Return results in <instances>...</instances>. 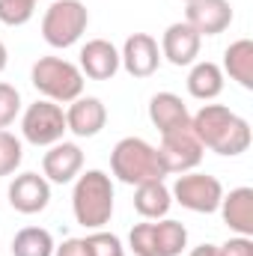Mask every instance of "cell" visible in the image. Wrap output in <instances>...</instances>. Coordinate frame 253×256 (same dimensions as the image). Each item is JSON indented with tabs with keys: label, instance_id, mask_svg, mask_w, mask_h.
Wrapping results in <instances>:
<instances>
[{
	"label": "cell",
	"instance_id": "obj_19",
	"mask_svg": "<svg viewBox=\"0 0 253 256\" xmlns=\"http://www.w3.org/2000/svg\"><path fill=\"white\" fill-rule=\"evenodd\" d=\"M170 206H173V194H170V188L164 182H143V185H137V191H134V208H137L140 218L161 220V218H167Z\"/></svg>",
	"mask_w": 253,
	"mask_h": 256
},
{
	"label": "cell",
	"instance_id": "obj_16",
	"mask_svg": "<svg viewBox=\"0 0 253 256\" xmlns=\"http://www.w3.org/2000/svg\"><path fill=\"white\" fill-rule=\"evenodd\" d=\"M218 212L236 236H248V238L253 236V188L242 185V188H232L230 194H224Z\"/></svg>",
	"mask_w": 253,
	"mask_h": 256
},
{
	"label": "cell",
	"instance_id": "obj_10",
	"mask_svg": "<svg viewBox=\"0 0 253 256\" xmlns=\"http://www.w3.org/2000/svg\"><path fill=\"white\" fill-rule=\"evenodd\" d=\"M9 206L21 214H39L51 202V182L39 173H21L9 182Z\"/></svg>",
	"mask_w": 253,
	"mask_h": 256
},
{
	"label": "cell",
	"instance_id": "obj_4",
	"mask_svg": "<svg viewBox=\"0 0 253 256\" xmlns=\"http://www.w3.org/2000/svg\"><path fill=\"white\" fill-rule=\"evenodd\" d=\"M30 84L36 92H42L48 102L68 104L84 96V74L74 63L63 57H39L30 68Z\"/></svg>",
	"mask_w": 253,
	"mask_h": 256
},
{
	"label": "cell",
	"instance_id": "obj_5",
	"mask_svg": "<svg viewBox=\"0 0 253 256\" xmlns=\"http://www.w3.org/2000/svg\"><path fill=\"white\" fill-rule=\"evenodd\" d=\"M90 24V9L80 0H51L42 15V39L51 48H72Z\"/></svg>",
	"mask_w": 253,
	"mask_h": 256
},
{
	"label": "cell",
	"instance_id": "obj_29",
	"mask_svg": "<svg viewBox=\"0 0 253 256\" xmlns=\"http://www.w3.org/2000/svg\"><path fill=\"white\" fill-rule=\"evenodd\" d=\"M188 256H218V244H200V248H194Z\"/></svg>",
	"mask_w": 253,
	"mask_h": 256
},
{
	"label": "cell",
	"instance_id": "obj_2",
	"mask_svg": "<svg viewBox=\"0 0 253 256\" xmlns=\"http://www.w3.org/2000/svg\"><path fill=\"white\" fill-rule=\"evenodd\" d=\"M72 212L84 230H102L114 218V179L104 170H86L74 179Z\"/></svg>",
	"mask_w": 253,
	"mask_h": 256
},
{
	"label": "cell",
	"instance_id": "obj_14",
	"mask_svg": "<svg viewBox=\"0 0 253 256\" xmlns=\"http://www.w3.org/2000/svg\"><path fill=\"white\" fill-rule=\"evenodd\" d=\"M185 24H190L200 36H218L232 24V6L230 0H190Z\"/></svg>",
	"mask_w": 253,
	"mask_h": 256
},
{
	"label": "cell",
	"instance_id": "obj_23",
	"mask_svg": "<svg viewBox=\"0 0 253 256\" xmlns=\"http://www.w3.org/2000/svg\"><path fill=\"white\" fill-rule=\"evenodd\" d=\"M21 161H24V146H21V140H18L12 131L0 128V179H3V176H12V173L21 167Z\"/></svg>",
	"mask_w": 253,
	"mask_h": 256
},
{
	"label": "cell",
	"instance_id": "obj_28",
	"mask_svg": "<svg viewBox=\"0 0 253 256\" xmlns=\"http://www.w3.org/2000/svg\"><path fill=\"white\" fill-rule=\"evenodd\" d=\"M54 256H92L86 238H66L63 244L54 248Z\"/></svg>",
	"mask_w": 253,
	"mask_h": 256
},
{
	"label": "cell",
	"instance_id": "obj_1",
	"mask_svg": "<svg viewBox=\"0 0 253 256\" xmlns=\"http://www.w3.org/2000/svg\"><path fill=\"white\" fill-rule=\"evenodd\" d=\"M190 131L202 149H212L224 158H236L250 149V122L226 104H202L196 114H190Z\"/></svg>",
	"mask_w": 253,
	"mask_h": 256
},
{
	"label": "cell",
	"instance_id": "obj_9",
	"mask_svg": "<svg viewBox=\"0 0 253 256\" xmlns=\"http://www.w3.org/2000/svg\"><path fill=\"white\" fill-rule=\"evenodd\" d=\"M120 66L131 78H152L161 66V48L158 39L149 33H131L120 51Z\"/></svg>",
	"mask_w": 253,
	"mask_h": 256
},
{
	"label": "cell",
	"instance_id": "obj_25",
	"mask_svg": "<svg viewBox=\"0 0 253 256\" xmlns=\"http://www.w3.org/2000/svg\"><path fill=\"white\" fill-rule=\"evenodd\" d=\"M21 114V92L12 84L0 80V128H9Z\"/></svg>",
	"mask_w": 253,
	"mask_h": 256
},
{
	"label": "cell",
	"instance_id": "obj_12",
	"mask_svg": "<svg viewBox=\"0 0 253 256\" xmlns=\"http://www.w3.org/2000/svg\"><path fill=\"white\" fill-rule=\"evenodd\" d=\"M200 45H202V36L185 24V21H176L164 30L161 36V60H167L170 66L182 68V66H194L200 57Z\"/></svg>",
	"mask_w": 253,
	"mask_h": 256
},
{
	"label": "cell",
	"instance_id": "obj_30",
	"mask_svg": "<svg viewBox=\"0 0 253 256\" xmlns=\"http://www.w3.org/2000/svg\"><path fill=\"white\" fill-rule=\"evenodd\" d=\"M6 63H9V51H6V45L0 42V72L6 68Z\"/></svg>",
	"mask_w": 253,
	"mask_h": 256
},
{
	"label": "cell",
	"instance_id": "obj_13",
	"mask_svg": "<svg viewBox=\"0 0 253 256\" xmlns=\"http://www.w3.org/2000/svg\"><path fill=\"white\" fill-rule=\"evenodd\" d=\"M108 126V108L102 98L96 96H80L74 102H68V110H66V128L74 134V137H96L102 134Z\"/></svg>",
	"mask_w": 253,
	"mask_h": 256
},
{
	"label": "cell",
	"instance_id": "obj_26",
	"mask_svg": "<svg viewBox=\"0 0 253 256\" xmlns=\"http://www.w3.org/2000/svg\"><path fill=\"white\" fill-rule=\"evenodd\" d=\"M86 244H90L92 256H126L120 236L104 232V230H92V236H86Z\"/></svg>",
	"mask_w": 253,
	"mask_h": 256
},
{
	"label": "cell",
	"instance_id": "obj_31",
	"mask_svg": "<svg viewBox=\"0 0 253 256\" xmlns=\"http://www.w3.org/2000/svg\"><path fill=\"white\" fill-rule=\"evenodd\" d=\"M182 3H190V0H182Z\"/></svg>",
	"mask_w": 253,
	"mask_h": 256
},
{
	"label": "cell",
	"instance_id": "obj_21",
	"mask_svg": "<svg viewBox=\"0 0 253 256\" xmlns=\"http://www.w3.org/2000/svg\"><path fill=\"white\" fill-rule=\"evenodd\" d=\"M152 242L155 256H179L188 248V230L173 218H161L158 224H152Z\"/></svg>",
	"mask_w": 253,
	"mask_h": 256
},
{
	"label": "cell",
	"instance_id": "obj_8",
	"mask_svg": "<svg viewBox=\"0 0 253 256\" xmlns=\"http://www.w3.org/2000/svg\"><path fill=\"white\" fill-rule=\"evenodd\" d=\"M202 152H206V149H202V143L196 140V134L190 131V126L161 134L158 155H161V161H164L167 176H170V173H190L194 167H200Z\"/></svg>",
	"mask_w": 253,
	"mask_h": 256
},
{
	"label": "cell",
	"instance_id": "obj_18",
	"mask_svg": "<svg viewBox=\"0 0 253 256\" xmlns=\"http://www.w3.org/2000/svg\"><path fill=\"white\" fill-rule=\"evenodd\" d=\"M224 80H226V74L218 63L196 60L188 72V92L200 102H212V98H218L224 92Z\"/></svg>",
	"mask_w": 253,
	"mask_h": 256
},
{
	"label": "cell",
	"instance_id": "obj_24",
	"mask_svg": "<svg viewBox=\"0 0 253 256\" xmlns=\"http://www.w3.org/2000/svg\"><path fill=\"white\" fill-rule=\"evenodd\" d=\"M36 0H0V24L6 27H21L33 18Z\"/></svg>",
	"mask_w": 253,
	"mask_h": 256
},
{
	"label": "cell",
	"instance_id": "obj_17",
	"mask_svg": "<svg viewBox=\"0 0 253 256\" xmlns=\"http://www.w3.org/2000/svg\"><path fill=\"white\" fill-rule=\"evenodd\" d=\"M149 120H152V126L158 128V134H167V131L190 126L188 104L176 92H155L149 98Z\"/></svg>",
	"mask_w": 253,
	"mask_h": 256
},
{
	"label": "cell",
	"instance_id": "obj_20",
	"mask_svg": "<svg viewBox=\"0 0 253 256\" xmlns=\"http://www.w3.org/2000/svg\"><path fill=\"white\" fill-rule=\"evenodd\" d=\"M224 74H230L238 86L253 90V42L236 39L224 51Z\"/></svg>",
	"mask_w": 253,
	"mask_h": 256
},
{
	"label": "cell",
	"instance_id": "obj_3",
	"mask_svg": "<svg viewBox=\"0 0 253 256\" xmlns=\"http://www.w3.org/2000/svg\"><path fill=\"white\" fill-rule=\"evenodd\" d=\"M110 173L122 185H143V182H164L167 170L152 143L143 137H122L110 152Z\"/></svg>",
	"mask_w": 253,
	"mask_h": 256
},
{
	"label": "cell",
	"instance_id": "obj_6",
	"mask_svg": "<svg viewBox=\"0 0 253 256\" xmlns=\"http://www.w3.org/2000/svg\"><path fill=\"white\" fill-rule=\"evenodd\" d=\"M173 202H179L182 208L196 212V214H212L218 212L220 200H224V185L218 176H208V173H179L176 182H173Z\"/></svg>",
	"mask_w": 253,
	"mask_h": 256
},
{
	"label": "cell",
	"instance_id": "obj_7",
	"mask_svg": "<svg viewBox=\"0 0 253 256\" xmlns=\"http://www.w3.org/2000/svg\"><path fill=\"white\" fill-rule=\"evenodd\" d=\"M66 131V110L57 102H33L21 114V137L33 146H54L63 140Z\"/></svg>",
	"mask_w": 253,
	"mask_h": 256
},
{
	"label": "cell",
	"instance_id": "obj_22",
	"mask_svg": "<svg viewBox=\"0 0 253 256\" xmlns=\"http://www.w3.org/2000/svg\"><path fill=\"white\" fill-rule=\"evenodd\" d=\"M54 238L42 226H24L12 238V256H54Z\"/></svg>",
	"mask_w": 253,
	"mask_h": 256
},
{
	"label": "cell",
	"instance_id": "obj_11",
	"mask_svg": "<svg viewBox=\"0 0 253 256\" xmlns=\"http://www.w3.org/2000/svg\"><path fill=\"white\" fill-rule=\"evenodd\" d=\"M84 170V149L78 143L60 140L54 146H48V152L42 155V176L54 185H68L80 176Z\"/></svg>",
	"mask_w": 253,
	"mask_h": 256
},
{
	"label": "cell",
	"instance_id": "obj_27",
	"mask_svg": "<svg viewBox=\"0 0 253 256\" xmlns=\"http://www.w3.org/2000/svg\"><path fill=\"white\" fill-rule=\"evenodd\" d=\"M218 256H253V238L248 236L226 238L224 244H218Z\"/></svg>",
	"mask_w": 253,
	"mask_h": 256
},
{
	"label": "cell",
	"instance_id": "obj_15",
	"mask_svg": "<svg viewBox=\"0 0 253 256\" xmlns=\"http://www.w3.org/2000/svg\"><path fill=\"white\" fill-rule=\"evenodd\" d=\"M80 74L90 80H110L122 66H120V51L108 39H90L80 48Z\"/></svg>",
	"mask_w": 253,
	"mask_h": 256
}]
</instances>
